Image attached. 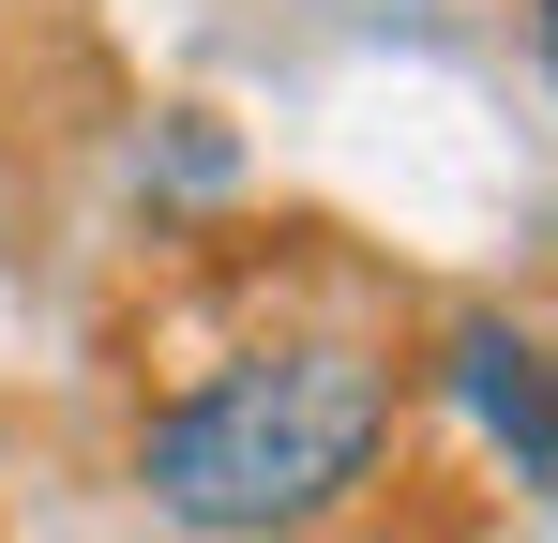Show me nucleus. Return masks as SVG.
Instances as JSON below:
<instances>
[{"label":"nucleus","instance_id":"1","mask_svg":"<svg viewBox=\"0 0 558 543\" xmlns=\"http://www.w3.org/2000/svg\"><path fill=\"white\" fill-rule=\"evenodd\" d=\"M408 377L423 362L392 317H257L136 408L121 483L182 543H317L377 514L408 452Z\"/></svg>","mask_w":558,"mask_h":543},{"label":"nucleus","instance_id":"2","mask_svg":"<svg viewBox=\"0 0 558 543\" xmlns=\"http://www.w3.org/2000/svg\"><path fill=\"white\" fill-rule=\"evenodd\" d=\"M438 393L483 423V452H498L513 483H558V348L529 317H498V302L438 317Z\"/></svg>","mask_w":558,"mask_h":543},{"label":"nucleus","instance_id":"3","mask_svg":"<svg viewBox=\"0 0 558 543\" xmlns=\"http://www.w3.org/2000/svg\"><path fill=\"white\" fill-rule=\"evenodd\" d=\"M317 543H438L423 514H348V529H317Z\"/></svg>","mask_w":558,"mask_h":543},{"label":"nucleus","instance_id":"4","mask_svg":"<svg viewBox=\"0 0 558 543\" xmlns=\"http://www.w3.org/2000/svg\"><path fill=\"white\" fill-rule=\"evenodd\" d=\"M529 61H544V90H558V0H529Z\"/></svg>","mask_w":558,"mask_h":543}]
</instances>
